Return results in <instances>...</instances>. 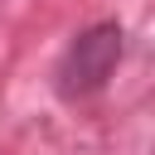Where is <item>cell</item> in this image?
<instances>
[{"label":"cell","mask_w":155,"mask_h":155,"mask_svg":"<svg viewBox=\"0 0 155 155\" xmlns=\"http://www.w3.org/2000/svg\"><path fill=\"white\" fill-rule=\"evenodd\" d=\"M121 53H126V34H121L116 19L87 24V29L63 48V58H58V68H53L58 97H63V102H87V97H97V92L116 78Z\"/></svg>","instance_id":"cell-1"}]
</instances>
